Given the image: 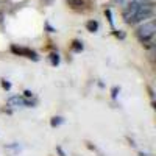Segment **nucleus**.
Wrapping results in <instances>:
<instances>
[{"label":"nucleus","mask_w":156,"mask_h":156,"mask_svg":"<svg viewBox=\"0 0 156 156\" xmlns=\"http://www.w3.org/2000/svg\"><path fill=\"white\" fill-rule=\"evenodd\" d=\"M59 62V58H58V55H51V64H53V66H56V64Z\"/></svg>","instance_id":"nucleus-6"},{"label":"nucleus","mask_w":156,"mask_h":156,"mask_svg":"<svg viewBox=\"0 0 156 156\" xmlns=\"http://www.w3.org/2000/svg\"><path fill=\"white\" fill-rule=\"evenodd\" d=\"M8 105H9V106H27L28 101L25 100L23 97H11V98L8 100Z\"/></svg>","instance_id":"nucleus-3"},{"label":"nucleus","mask_w":156,"mask_h":156,"mask_svg":"<svg viewBox=\"0 0 156 156\" xmlns=\"http://www.w3.org/2000/svg\"><path fill=\"white\" fill-rule=\"evenodd\" d=\"M61 122H62V120L59 119V117H55V119H53V120H51V126H55V125H59Z\"/></svg>","instance_id":"nucleus-7"},{"label":"nucleus","mask_w":156,"mask_h":156,"mask_svg":"<svg viewBox=\"0 0 156 156\" xmlns=\"http://www.w3.org/2000/svg\"><path fill=\"white\" fill-rule=\"evenodd\" d=\"M73 44H75V45H73L75 50H83V45H81L80 42H73Z\"/></svg>","instance_id":"nucleus-8"},{"label":"nucleus","mask_w":156,"mask_h":156,"mask_svg":"<svg viewBox=\"0 0 156 156\" xmlns=\"http://www.w3.org/2000/svg\"><path fill=\"white\" fill-rule=\"evenodd\" d=\"M151 14H153L151 2H147V3H139V2L128 3V5H125V9L122 12V16H123L126 23L142 22V20L151 17Z\"/></svg>","instance_id":"nucleus-1"},{"label":"nucleus","mask_w":156,"mask_h":156,"mask_svg":"<svg viewBox=\"0 0 156 156\" xmlns=\"http://www.w3.org/2000/svg\"><path fill=\"white\" fill-rule=\"evenodd\" d=\"M12 51H14V53H20V55H27L28 58H34V59H37L33 51H30V50H27V48H17V47H12Z\"/></svg>","instance_id":"nucleus-4"},{"label":"nucleus","mask_w":156,"mask_h":156,"mask_svg":"<svg viewBox=\"0 0 156 156\" xmlns=\"http://www.w3.org/2000/svg\"><path fill=\"white\" fill-rule=\"evenodd\" d=\"M154 31H156V25L153 20L150 22H145L144 25H140L137 28V37L140 42H144L145 45H150L153 37H154Z\"/></svg>","instance_id":"nucleus-2"},{"label":"nucleus","mask_w":156,"mask_h":156,"mask_svg":"<svg viewBox=\"0 0 156 156\" xmlns=\"http://www.w3.org/2000/svg\"><path fill=\"white\" fill-rule=\"evenodd\" d=\"M2 84H3V87H6V89H9V87H11V84H9V83H6V80H3V83H2Z\"/></svg>","instance_id":"nucleus-9"},{"label":"nucleus","mask_w":156,"mask_h":156,"mask_svg":"<svg viewBox=\"0 0 156 156\" xmlns=\"http://www.w3.org/2000/svg\"><path fill=\"white\" fill-rule=\"evenodd\" d=\"M86 27H87V30H89V31H92V33H94V31L98 28V23L90 20V22H87V25H86Z\"/></svg>","instance_id":"nucleus-5"}]
</instances>
